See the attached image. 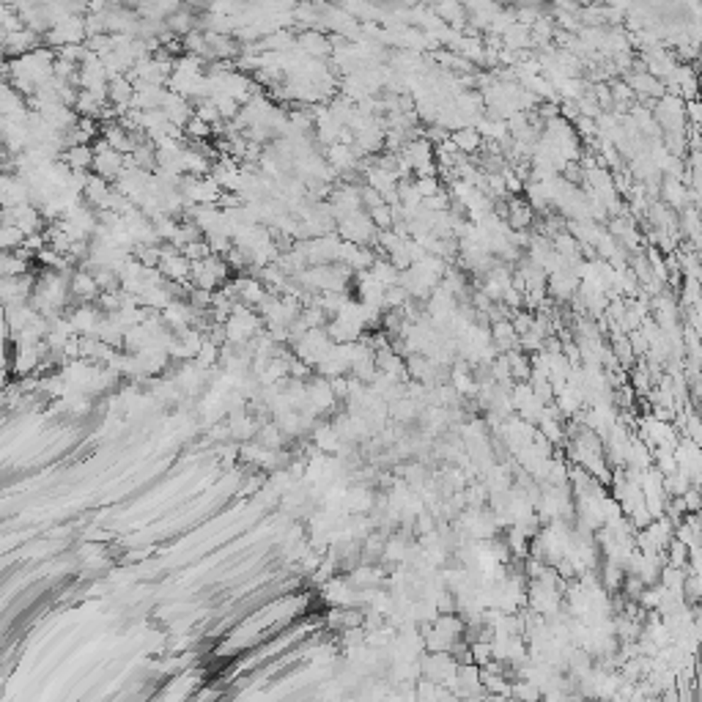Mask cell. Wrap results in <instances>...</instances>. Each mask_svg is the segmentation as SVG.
I'll return each instance as SVG.
<instances>
[{
	"instance_id": "obj_1",
	"label": "cell",
	"mask_w": 702,
	"mask_h": 702,
	"mask_svg": "<svg viewBox=\"0 0 702 702\" xmlns=\"http://www.w3.org/2000/svg\"><path fill=\"white\" fill-rule=\"evenodd\" d=\"M94 157L96 154H94L91 145H72L61 154V162H66L74 173H83L88 167H94Z\"/></svg>"
},
{
	"instance_id": "obj_3",
	"label": "cell",
	"mask_w": 702,
	"mask_h": 702,
	"mask_svg": "<svg viewBox=\"0 0 702 702\" xmlns=\"http://www.w3.org/2000/svg\"><path fill=\"white\" fill-rule=\"evenodd\" d=\"M99 291L102 289H99L96 277H94V274H88V272H77V274L72 277V294H74V296H80V299H94Z\"/></svg>"
},
{
	"instance_id": "obj_5",
	"label": "cell",
	"mask_w": 702,
	"mask_h": 702,
	"mask_svg": "<svg viewBox=\"0 0 702 702\" xmlns=\"http://www.w3.org/2000/svg\"><path fill=\"white\" fill-rule=\"evenodd\" d=\"M184 129H186V135H189L192 140H204V138H208V135H211V124L201 121L198 116H192V121H189Z\"/></svg>"
},
{
	"instance_id": "obj_6",
	"label": "cell",
	"mask_w": 702,
	"mask_h": 702,
	"mask_svg": "<svg viewBox=\"0 0 702 702\" xmlns=\"http://www.w3.org/2000/svg\"><path fill=\"white\" fill-rule=\"evenodd\" d=\"M686 74H689L686 69H675V77H681V80H683ZM694 88H697V83H694V80H691V83H686V91H689V96H691V102H694Z\"/></svg>"
},
{
	"instance_id": "obj_2",
	"label": "cell",
	"mask_w": 702,
	"mask_h": 702,
	"mask_svg": "<svg viewBox=\"0 0 702 702\" xmlns=\"http://www.w3.org/2000/svg\"><path fill=\"white\" fill-rule=\"evenodd\" d=\"M628 80H631V85H634L637 94L664 96V85H661V80H656V74H650V72H637V74H631Z\"/></svg>"
},
{
	"instance_id": "obj_4",
	"label": "cell",
	"mask_w": 702,
	"mask_h": 702,
	"mask_svg": "<svg viewBox=\"0 0 702 702\" xmlns=\"http://www.w3.org/2000/svg\"><path fill=\"white\" fill-rule=\"evenodd\" d=\"M453 145L461 151V154H467V151H475L477 145H480V132L477 129H458L453 132Z\"/></svg>"
}]
</instances>
